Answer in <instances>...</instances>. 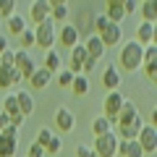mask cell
<instances>
[{"mask_svg":"<svg viewBox=\"0 0 157 157\" xmlns=\"http://www.w3.org/2000/svg\"><path fill=\"white\" fill-rule=\"evenodd\" d=\"M141 60H144V47H141L139 42H134V39H128V42H123L121 50H118L115 68L123 71V73H136L141 68Z\"/></svg>","mask_w":157,"mask_h":157,"instance_id":"1","label":"cell"},{"mask_svg":"<svg viewBox=\"0 0 157 157\" xmlns=\"http://www.w3.org/2000/svg\"><path fill=\"white\" fill-rule=\"evenodd\" d=\"M55 34H58V26L55 21H42L39 26H34V45L42 47V50H52L55 47Z\"/></svg>","mask_w":157,"mask_h":157,"instance_id":"2","label":"cell"},{"mask_svg":"<svg viewBox=\"0 0 157 157\" xmlns=\"http://www.w3.org/2000/svg\"><path fill=\"white\" fill-rule=\"evenodd\" d=\"M92 152L100 157H118V136L113 134H102L94 136V144H92Z\"/></svg>","mask_w":157,"mask_h":157,"instance_id":"3","label":"cell"},{"mask_svg":"<svg viewBox=\"0 0 157 157\" xmlns=\"http://www.w3.org/2000/svg\"><path fill=\"white\" fill-rule=\"evenodd\" d=\"M123 102H126L123 92H107L105 100H102V115L110 121L113 128H115V115H118V110L123 107Z\"/></svg>","mask_w":157,"mask_h":157,"instance_id":"4","label":"cell"},{"mask_svg":"<svg viewBox=\"0 0 157 157\" xmlns=\"http://www.w3.org/2000/svg\"><path fill=\"white\" fill-rule=\"evenodd\" d=\"M136 141H139V147H141L144 155H152V152L157 149V128H155V123L141 126V131L136 134Z\"/></svg>","mask_w":157,"mask_h":157,"instance_id":"5","label":"cell"},{"mask_svg":"<svg viewBox=\"0 0 157 157\" xmlns=\"http://www.w3.org/2000/svg\"><path fill=\"white\" fill-rule=\"evenodd\" d=\"M52 123H55L58 134H71L76 128V115H73L68 107H58L55 115H52Z\"/></svg>","mask_w":157,"mask_h":157,"instance_id":"6","label":"cell"},{"mask_svg":"<svg viewBox=\"0 0 157 157\" xmlns=\"http://www.w3.org/2000/svg\"><path fill=\"white\" fill-rule=\"evenodd\" d=\"M97 37H100V42L105 45V50H107V47H121V39H123V26H121V24H107L105 32L97 34Z\"/></svg>","mask_w":157,"mask_h":157,"instance_id":"7","label":"cell"},{"mask_svg":"<svg viewBox=\"0 0 157 157\" xmlns=\"http://www.w3.org/2000/svg\"><path fill=\"white\" fill-rule=\"evenodd\" d=\"M55 42H58L60 47H68V50L78 45V32L73 29V24H63V26L58 29V34H55Z\"/></svg>","mask_w":157,"mask_h":157,"instance_id":"8","label":"cell"},{"mask_svg":"<svg viewBox=\"0 0 157 157\" xmlns=\"http://www.w3.org/2000/svg\"><path fill=\"white\" fill-rule=\"evenodd\" d=\"M50 18V3L47 0H34L32 6H29V21L34 24V26H39L42 21H47Z\"/></svg>","mask_w":157,"mask_h":157,"instance_id":"9","label":"cell"},{"mask_svg":"<svg viewBox=\"0 0 157 157\" xmlns=\"http://www.w3.org/2000/svg\"><path fill=\"white\" fill-rule=\"evenodd\" d=\"M121 71L115 68V63H110V66H105V71H102V86H105L107 92H121Z\"/></svg>","mask_w":157,"mask_h":157,"instance_id":"10","label":"cell"},{"mask_svg":"<svg viewBox=\"0 0 157 157\" xmlns=\"http://www.w3.org/2000/svg\"><path fill=\"white\" fill-rule=\"evenodd\" d=\"M141 126H144V123H141V118L136 115L134 121H131V123L115 126V131H113V134H115L118 139H123V141H134V139H136V134H139V131H141Z\"/></svg>","mask_w":157,"mask_h":157,"instance_id":"11","label":"cell"},{"mask_svg":"<svg viewBox=\"0 0 157 157\" xmlns=\"http://www.w3.org/2000/svg\"><path fill=\"white\" fill-rule=\"evenodd\" d=\"M155 37H157L155 24L139 21V26H136V39H134V42H139L141 47H149V45H155Z\"/></svg>","mask_w":157,"mask_h":157,"instance_id":"12","label":"cell"},{"mask_svg":"<svg viewBox=\"0 0 157 157\" xmlns=\"http://www.w3.org/2000/svg\"><path fill=\"white\" fill-rule=\"evenodd\" d=\"M84 60H86V50H84V45L78 42L76 47H71V55H68V71H71L73 76H76V73H81Z\"/></svg>","mask_w":157,"mask_h":157,"instance_id":"13","label":"cell"},{"mask_svg":"<svg viewBox=\"0 0 157 157\" xmlns=\"http://www.w3.org/2000/svg\"><path fill=\"white\" fill-rule=\"evenodd\" d=\"M81 45H84V50H86V58H92V60H100V58L105 55V45L100 42L97 34H89Z\"/></svg>","mask_w":157,"mask_h":157,"instance_id":"14","label":"cell"},{"mask_svg":"<svg viewBox=\"0 0 157 157\" xmlns=\"http://www.w3.org/2000/svg\"><path fill=\"white\" fill-rule=\"evenodd\" d=\"M105 18L110 24H123V18H126L123 3H121V0H107L105 3Z\"/></svg>","mask_w":157,"mask_h":157,"instance_id":"15","label":"cell"},{"mask_svg":"<svg viewBox=\"0 0 157 157\" xmlns=\"http://www.w3.org/2000/svg\"><path fill=\"white\" fill-rule=\"evenodd\" d=\"M50 81H52V73L47 71V68L39 66L37 71L32 73V78H29V86H32V89H47V86H50Z\"/></svg>","mask_w":157,"mask_h":157,"instance_id":"16","label":"cell"},{"mask_svg":"<svg viewBox=\"0 0 157 157\" xmlns=\"http://www.w3.org/2000/svg\"><path fill=\"white\" fill-rule=\"evenodd\" d=\"M16 102H18V113H21L24 118H29L34 113V97H32V92H26V89L16 92Z\"/></svg>","mask_w":157,"mask_h":157,"instance_id":"17","label":"cell"},{"mask_svg":"<svg viewBox=\"0 0 157 157\" xmlns=\"http://www.w3.org/2000/svg\"><path fill=\"white\" fill-rule=\"evenodd\" d=\"M21 84V76H18L16 68H6L0 66V89H11V86Z\"/></svg>","mask_w":157,"mask_h":157,"instance_id":"18","label":"cell"},{"mask_svg":"<svg viewBox=\"0 0 157 157\" xmlns=\"http://www.w3.org/2000/svg\"><path fill=\"white\" fill-rule=\"evenodd\" d=\"M136 115H139V110H136V105H134V102H128V100H126V102H123V107H121V110H118V115H115V126L131 123V121H134Z\"/></svg>","mask_w":157,"mask_h":157,"instance_id":"19","label":"cell"},{"mask_svg":"<svg viewBox=\"0 0 157 157\" xmlns=\"http://www.w3.org/2000/svg\"><path fill=\"white\" fill-rule=\"evenodd\" d=\"M68 3H63V0H52L50 3V21H55V24H63L68 18Z\"/></svg>","mask_w":157,"mask_h":157,"instance_id":"20","label":"cell"},{"mask_svg":"<svg viewBox=\"0 0 157 157\" xmlns=\"http://www.w3.org/2000/svg\"><path fill=\"white\" fill-rule=\"evenodd\" d=\"M92 21H94V16H92L89 11H81V16H78L76 24H73V29L78 32V37H89L92 34Z\"/></svg>","mask_w":157,"mask_h":157,"instance_id":"21","label":"cell"},{"mask_svg":"<svg viewBox=\"0 0 157 157\" xmlns=\"http://www.w3.org/2000/svg\"><path fill=\"white\" fill-rule=\"evenodd\" d=\"M24 29H26V21H24V16L13 13L11 18H6V32H8V37H18Z\"/></svg>","mask_w":157,"mask_h":157,"instance_id":"22","label":"cell"},{"mask_svg":"<svg viewBox=\"0 0 157 157\" xmlns=\"http://www.w3.org/2000/svg\"><path fill=\"white\" fill-rule=\"evenodd\" d=\"M16 152H18V139L0 134V157H16Z\"/></svg>","mask_w":157,"mask_h":157,"instance_id":"23","label":"cell"},{"mask_svg":"<svg viewBox=\"0 0 157 157\" xmlns=\"http://www.w3.org/2000/svg\"><path fill=\"white\" fill-rule=\"evenodd\" d=\"M139 11H141V21H147V24L157 21V3L155 0H144V3L139 6Z\"/></svg>","mask_w":157,"mask_h":157,"instance_id":"24","label":"cell"},{"mask_svg":"<svg viewBox=\"0 0 157 157\" xmlns=\"http://www.w3.org/2000/svg\"><path fill=\"white\" fill-rule=\"evenodd\" d=\"M71 92H73L76 97L89 94V78L81 76V73H76V76H73V81H71Z\"/></svg>","mask_w":157,"mask_h":157,"instance_id":"25","label":"cell"},{"mask_svg":"<svg viewBox=\"0 0 157 157\" xmlns=\"http://www.w3.org/2000/svg\"><path fill=\"white\" fill-rule=\"evenodd\" d=\"M42 68H47V71H50L52 76H55V73L60 71V55H58V50H55V47L45 52V66H42Z\"/></svg>","mask_w":157,"mask_h":157,"instance_id":"26","label":"cell"},{"mask_svg":"<svg viewBox=\"0 0 157 157\" xmlns=\"http://www.w3.org/2000/svg\"><path fill=\"white\" fill-rule=\"evenodd\" d=\"M110 131H113V126H110V121H107L105 115H97L94 121H92V134H94V136L110 134Z\"/></svg>","mask_w":157,"mask_h":157,"instance_id":"27","label":"cell"},{"mask_svg":"<svg viewBox=\"0 0 157 157\" xmlns=\"http://www.w3.org/2000/svg\"><path fill=\"white\" fill-rule=\"evenodd\" d=\"M0 113H6L8 118H13V115H21V113H18L16 94H6V97H3V110H0Z\"/></svg>","mask_w":157,"mask_h":157,"instance_id":"28","label":"cell"},{"mask_svg":"<svg viewBox=\"0 0 157 157\" xmlns=\"http://www.w3.org/2000/svg\"><path fill=\"white\" fill-rule=\"evenodd\" d=\"M29 47H34V29H24L18 34V50L29 52Z\"/></svg>","mask_w":157,"mask_h":157,"instance_id":"29","label":"cell"},{"mask_svg":"<svg viewBox=\"0 0 157 157\" xmlns=\"http://www.w3.org/2000/svg\"><path fill=\"white\" fill-rule=\"evenodd\" d=\"M71 81H73V73L68 68H60L58 71V86L60 89H71Z\"/></svg>","mask_w":157,"mask_h":157,"instance_id":"30","label":"cell"},{"mask_svg":"<svg viewBox=\"0 0 157 157\" xmlns=\"http://www.w3.org/2000/svg\"><path fill=\"white\" fill-rule=\"evenodd\" d=\"M52 136H55V134H52V128H39V131H37V136H34V144H39L42 149H45L47 141H50Z\"/></svg>","mask_w":157,"mask_h":157,"instance_id":"31","label":"cell"},{"mask_svg":"<svg viewBox=\"0 0 157 157\" xmlns=\"http://www.w3.org/2000/svg\"><path fill=\"white\" fill-rule=\"evenodd\" d=\"M16 13V0H0V18H11Z\"/></svg>","mask_w":157,"mask_h":157,"instance_id":"32","label":"cell"},{"mask_svg":"<svg viewBox=\"0 0 157 157\" xmlns=\"http://www.w3.org/2000/svg\"><path fill=\"white\" fill-rule=\"evenodd\" d=\"M60 149H63V139L60 136H52V139L47 141V147H45V155H58Z\"/></svg>","mask_w":157,"mask_h":157,"instance_id":"33","label":"cell"},{"mask_svg":"<svg viewBox=\"0 0 157 157\" xmlns=\"http://www.w3.org/2000/svg\"><path fill=\"white\" fill-rule=\"evenodd\" d=\"M121 3H123V13H126V16L139 11V3H136V0H121Z\"/></svg>","mask_w":157,"mask_h":157,"instance_id":"34","label":"cell"},{"mask_svg":"<svg viewBox=\"0 0 157 157\" xmlns=\"http://www.w3.org/2000/svg\"><path fill=\"white\" fill-rule=\"evenodd\" d=\"M97 68V60H92V58H86L84 60V66H81V76H89L92 71Z\"/></svg>","mask_w":157,"mask_h":157,"instance_id":"35","label":"cell"},{"mask_svg":"<svg viewBox=\"0 0 157 157\" xmlns=\"http://www.w3.org/2000/svg\"><path fill=\"white\" fill-rule=\"evenodd\" d=\"M26 157H45V149L32 141V144H29V155H26Z\"/></svg>","mask_w":157,"mask_h":157,"instance_id":"36","label":"cell"},{"mask_svg":"<svg viewBox=\"0 0 157 157\" xmlns=\"http://www.w3.org/2000/svg\"><path fill=\"white\" fill-rule=\"evenodd\" d=\"M89 152H92V147H86V144H78L73 155H76V157H89Z\"/></svg>","mask_w":157,"mask_h":157,"instance_id":"37","label":"cell"},{"mask_svg":"<svg viewBox=\"0 0 157 157\" xmlns=\"http://www.w3.org/2000/svg\"><path fill=\"white\" fill-rule=\"evenodd\" d=\"M8 126H11V118H8L6 113H0V134H3V131H6Z\"/></svg>","mask_w":157,"mask_h":157,"instance_id":"38","label":"cell"},{"mask_svg":"<svg viewBox=\"0 0 157 157\" xmlns=\"http://www.w3.org/2000/svg\"><path fill=\"white\" fill-rule=\"evenodd\" d=\"M6 136H11V139H18V128H13V126H8L6 131H3Z\"/></svg>","mask_w":157,"mask_h":157,"instance_id":"39","label":"cell"},{"mask_svg":"<svg viewBox=\"0 0 157 157\" xmlns=\"http://www.w3.org/2000/svg\"><path fill=\"white\" fill-rule=\"evenodd\" d=\"M6 50H11V45H8V37H0V55Z\"/></svg>","mask_w":157,"mask_h":157,"instance_id":"40","label":"cell"},{"mask_svg":"<svg viewBox=\"0 0 157 157\" xmlns=\"http://www.w3.org/2000/svg\"><path fill=\"white\" fill-rule=\"evenodd\" d=\"M89 157H100V155H94V152H89Z\"/></svg>","mask_w":157,"mask_h":157,"instance_id":"41","label":"cell"}]
</instances>
